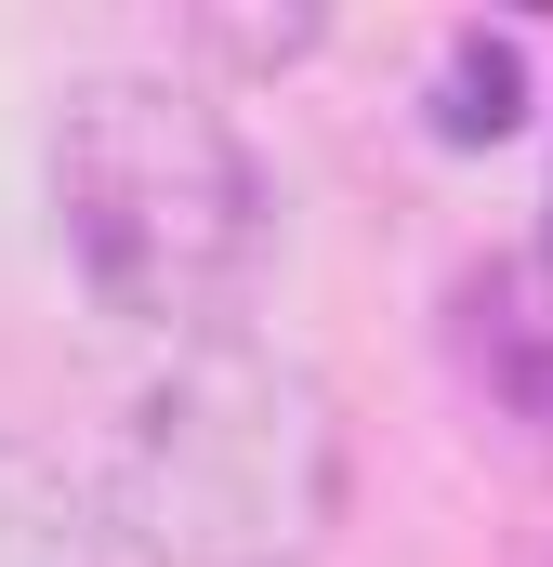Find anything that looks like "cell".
Instances as JSON below:
<instances>
[{
  "label": "cell",
  "mask_w": 553,
  "mask_h": 567,
  "mask_svg": "<svg viewBox=\"0 0 553 567\" xmlns=\"http://www.w3.org/2000/svg\"><path fill=\"white\" fill-rule=\"evenodd\" d=\"M185 53H225V66H303V53H316V13H185Z\"/></svg>",
  "instance_id": "5"
},
{
  "label": "cell",
  "mask_w": 553,
  "mask_h": 567,
  "mask_svg": "<svg viewBox=\"0 0 553 567\" xmlns=\"http://www.w3.org/2000/svg\"><path fill=\"white\" fill-rule=\"evenodd\" d=\"M343 475V396L264 330H198L119 383L93 502L133 567H316Z\"/></svg>",
  "instance_id": "1"
},
{
  "label": "cell",
  "mask_w": 553,
  "mask_h": 567,
  "mask_svg": "<svg viewBox=\"0 0 553 567\" xmlns=\"http://www.w3.org/2000/svg\"><path fill=\"white\" fill-rule=\"evenodd\" d=\"M514 80H528V66H514V40L461 27V40H448V106H435V120H448L461 145H474V133H514Z\"/></svg>",
  "instance_id": "4"
},
{
  "label": "cell",
  "mask_w": 553,
  "mask_h": 567,
  "mask_svg": "<svg viewBox=\"0 0 553 567\" xmlns=\"http://www.w3.org/2000/svg\"><path fill=\"white\" fill-rule=\"evenodd\" d=\"M53 238H66L80 290L158 343L238 330V290L264 278L276 238L264 158L198 80L106 66L53 120Z\"/></svg>",
  "instance_id": "2"
},
{
  "label": "cell",
  "mask_w": 553,
  "mask_h": 567,
  "mask_svg": "<svg viewBox=\"0 0 553 567\" xmlns=\"http://www.w3.org/2000/svg\"><path fill=\"white\" fill-rule=\"evenodd\" d=\"M0 567H106V502L13 423H0Z\"/></svg>",
  "instance_id": "3"
}]
</instances>
